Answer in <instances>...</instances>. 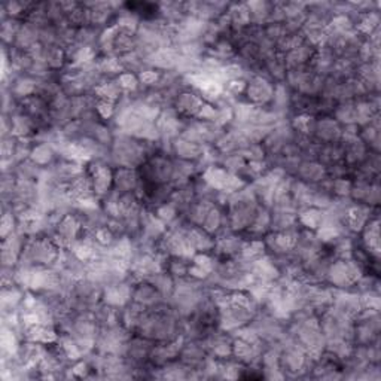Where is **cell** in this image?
I'll return each mask as SVG.
<instances>
[{
	"label": "cell",
	"instance_id": "6da1fadb",
	"mask_svg": "<svg viewBox=\"0 0 381 381\" xmlns=\"http://www.w3.org/2000/svg\"><path fill=\"white\" fill-rule=\"evenodd\" d=\"M275 84H271L267 77H262L259 75H255L252 80L246 84V94L248 100L250 104L262 107L272 102V95H275Z\"/></svg>",
	"mask_w": 381,
	"mask_h": 381
},
{
	"label": "cell",
	"instance_id": "7a4b0ae2",
	"mask_svg": "<svg viewBox=\"0 0 381 381\" xmlns=\"http://www.w3.org/2000/svg\"><path fill=\"white\" fill-rule=\"evenodd\" d=\"M313 136L319 143H340L341 136H343V125L331 116H324V118L316 120Z\"/></svg>",
	"mask_w": 381,
	"mask_h": 381
},
{
	"label": "cell",
	"instance_id": "3957f363",
	"mask_svg": "<svg viewBox=\"0 0 381 381\" xmlns=\"http://www.w3.org/2000/svg\"><path fill=\"white\" fill-rule=\"evenodd\" d=\"M204 104L203 97L198 93L180 91L173 103L174 111L185 118H197L200 109Z\"/></svg>",
	"mask_w": 381,
	"mask_h": 381
},
{
	"label": "cell",
	"instance_id": "277c9868",
	"mask_svg": "<svg viewBox=\"0 0 381 381\" xmlns=\"http://www.w3.org/2000/svg\"><path fill=\"white\" fill-rule=\"evenodd\" d=\"M140 176L134 169L116 167L113 171V191L118 194L134 192L139 189Z\"/></svg>",
	"mask_w": 381,
	"mask_h": 381
},
{
	"label": "cell",
	"instance_id": "5b68a950",
	"mask_svg": "<svg viewBox=\"0 0 381 381\" xmlns=\"http://www.w3.org/2000/svg\"><path fill=\"white\" fill-rule=\"evenodd\" d=\"M298 179L307 185H317L328 179V171L325 165H322L316 160H304L301 161L297 170Z\"/></svg>",
	"mask_w": 381,
	"mask_h": 381
},
{
	"label": "cell",
	"instance_id": "8992f818",
	"mask_svg": "<svg viewBox=\"0 0 381 381\" xmlns=\"http://www.w3.org/2000/svg\"><path fill=\"white\" fill-rule=\"evenodd\" d=\"M171 151L174 155L178 156L179 160H187V161H197L201 160V156L204 154V148L201 143L192 142L182 138V136H178V138L171 140Z\"/></svg>",
	"mask_w": 381,
	"mask_h": 381
},
{
	"label": "cell",
	"instance_id": "52a82bcc",
	"mask_svg": "<svg viewBox=\"0 0 381 381\" xmlns=\"http://www.w3.org/2000/svg\"><path fill=\"white\" fill-rule=\"evenodd\" d=\"M362 232V241H364V248L369 253L371 257L378 258L380 253V232H378V218H371Z\"/></svg>",
	"mask_w": 381,
	"mask_h": 381
},
{
	"label": "cell",
	"instance_id": "ba28073f",
	"mask_svg": "<svg viewBox=\"0 0 381 381\" xmlns=\"http://www.w3.org/2000/svg\"><path fill=\"white\" fill-rule=\"evenodd\" d=\"M55 156V148L53 145L46 142H39L33 146V151L30 155V160L37 164L39 167H46L50 165Z\"/></svg>",
	"mask_w": 381,
	"mask_h": 381
},
{
	"label": "cell",
	"instance_id": "9c48e42d",
	"mask_svg": "<svg viewBox=\"0 0 381 381\" xmlns=\"http://www.w3.org/2000/svg\"><path fill=\"white\" fill-rule=\"evenodd\" d=\"M116 81H118L121 90L124 93H133L139 90V76H136V73L131 72H122L118 77H116Z\"/></svg>",
	"mask_w": 381,
	"mask_h": 381
},
{
	"label": "cell",
	"instance_id": "30bf717a",
	"mask_svg": "<svg viewBox=\"0 0 381 381\" xmlns=\"http://www.w3.org/2000/svg\"><path fill=\"white\" fill-rule=\"evenodd\" d=\"M95 112L103 120H109L115 115L116 111V103L107 102V100H97L95 102Z\"/></svg>",
	"mask_w": 381,
	"mask_h": 381
},
{
	"label": "cell",
	"instance_id": "8fae6325",
	"mask_svg": "<svg viewBox=\"0 0 381 381\" xmlns=\"http://www.w3.org/2000/svg\"><path fill=\"white\" fill-rule=\"evenodd\" d=\"M15 227V219L12 213H5V216L2 219V236L3 239H8L11 234L14 232Z\"/></svg>",
	"mask_w": 381,
	"mask_h": 381
}]
</instances>
